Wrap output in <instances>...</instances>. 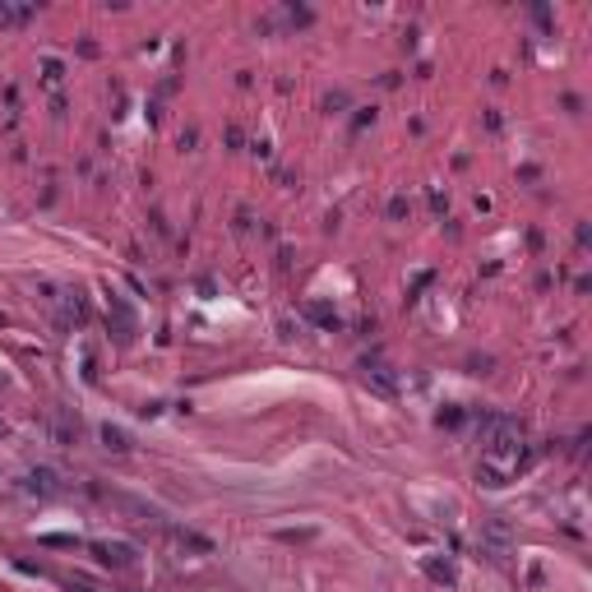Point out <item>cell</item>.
I'll return each mask as SVG.
<instances>
[{"label":"cell","instance_id":"cell-3","mask_svg":"<svg viewBox=\"0 0 592 592\" xmlns=\"http://www.w3.org/2000/svg\"><path fill=\"white\" fill-rule=\"evenodd\" d=\"M107 444H112V449H130V444H125V435H120V430H112V426H107Z\"/></svg>","mask_w":592,"mask_h":592},{"label":"cell","instance_id":"cell-1","mask_svg":"<svg viewBox=\"0 0 592 592\" xmlns=\"http://www.w3.org/2000/svg\"><path fill=\"white\" fill-rule=\"evenodd\" d=\"M481 542L491 546V551H495V560H500L505 551H509V527H505V523H491L486 532H481Z\"/></svg>","mask_w":592,"mask_h":592},{"label":"cell","instance_id":"cell-2","mask_svg":"<svg viewBox=\"0 0 592 592\" xmlns=\"http://www.w3.org/2000/svg\"><path fill=\"white\" fill-rule=\"evenodd\" d=\"M98 556L116 560V564H130V551H125V546H98Z\"/></svg>","mask_w":592,"mask_h":592}]
</instances>
